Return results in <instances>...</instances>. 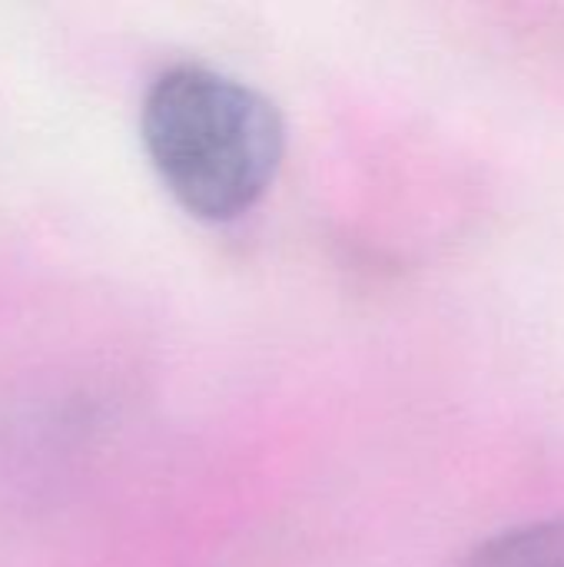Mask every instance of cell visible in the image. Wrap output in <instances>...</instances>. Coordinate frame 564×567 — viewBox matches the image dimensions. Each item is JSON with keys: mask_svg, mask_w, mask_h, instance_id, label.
I'll return each mask as SVG.
<instances>
[{"mask_svg": "<svg viewBox=\"0 0 564 567\" xmlns=\"http://www.w3.org/2000/svg\"><path fill=\"white\" fill-rule=\"evenodd\" d=\"M455 567H564V518L505 528L479 542Z\"/></svg>", "mask_w": 564, "mask_h": 567, "instance_id": "cell-2", "label": "cell"}, {"mask_svg": "<svg viewBox=\"0 0 564 567\" xmlns=\"http://www.w3.org/2000/svg\"><path fill=\"white\" fill-rule=\"evenodd\" d=\"M140 136L170 196L206 223L249 213L273 186L286 150L276 103L203 63H176L150 83Z\"/></svg>", "mask_w": 564, "mask_h": 567, "instance_id": "cell-1", "label": "cell"}]
</instances>
